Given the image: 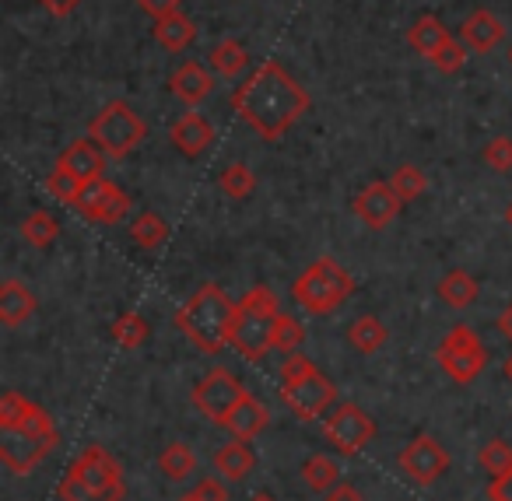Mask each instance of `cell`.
Returning <instances> with one entry per match:
<instances>
[{
  "label": "cell",
  "mask_w": 512,
  "mask_h": 501,
  "mask_svg": "<svg viewBox=\"0 0 512 501\" xmlns=\"http://www.w3.org/2000/svg\"><path fill=\"white\" fill-rule=\"evenodd\" d=\"M232 109L264 141H281L309 113V92L278 60H267L256 67L253 78L235 88Z\"/></svg>",
  "instance_id": "cell-1"
},
{
  "label": "cell",
  "mask_w": 512,
  "mask_h": 501,
  "mask_svg": "<svg viewBox=\"0 0 512 501\" xmlns=\"http://www.w3.org/2000/svg\"><path fill=\"white\" fill-rule=\"evenodd\" d=\"M235 305L239 302H232L218 284H204L176 312V326L197 351L218 354L228 344V337H232Z\"/></svg>",
  "instance_id": "cell-2"
},
{
  "label": "cell",
  "mask_w": 512,
  "mask_h": 501,
  "mask_svg": "<svg viewBox=\"0 0 512 501\" xmlns=\"http://www.w3.org/2000/svg\"><path fill=\"white\" fill-rule=\"evenodd\" d=\"M281 316L278 295H274L267 284H256L242 295V302L235 305V323H232V337L228 344L242 354L246 361H260L271 347L274 337V323Z\"/></svg>",
  "instance_id": "cell-3"
},
{
  "label": "cell",
  "mask_w": 512,
  "mask_h": 501,
  "mask_svg": "<svg viewBox=\"0 0 512 501\" xmlns=\"http://www.w3.org/2000/svg\"><path fill=\"white\" fill-rule=\"evenodd\" d=\"M351 295H355V277L330 256H323L309 270H302L292 284L295 305L313 312V316H327V312L341 309Z\"/></svg>",
  "instance_id": "cell-4"
},
{
  "label": "cell",
  "mask_w": 512,
  "mask_h": 501,
  "mask_svg": "<svg viewBox=\"0 0 512 501\" xmlns=\"http://www.w3.org/2000/svg\"><path fill=\"white\" fill-rule=\"evenodd\" d=\"M88 137H92L109 158H127L130 151L148 137V123L141 120V113H137L130 102L116 99L95 113V120L88 123Z\"/></svg>",
  "instance_id": "cell-5"
},
{
  "label": "cell",
  "mask_w": 512,
  "mask_h": 501,
  "mask_svg": "<svg viewBox=\"0 0 512 501\" xmlns=\"http://www.w3.org/2000/svg\"><path fill=\"white\" fill-rule=\"evenodd\" d=\"M435 361H439V368L449 379L467 386V382H474L477 375L484 372V365H488V347L481 344V337H477L470 326L460 323L442 337L439 351H435Z\"/></svg>",
  "instance_id": "cell-6"
},
{
  "label": "cell",
  "mask_w": 512,
  "mask_h": 501,
  "mask_svg": "<svg viewBox=\"0 0 512 501\" xmlns=\"http://www.w3.org/2000/svg\"><path fill=\"white\" fill-rule=\"evenodd\" d=\"M323 438L341 456H358L376 438V421L358 403H341V407H334L323 417Z\"/></svg>",
  "instance_id": "cell-7"
},
{
  "label": "cell",
  "mask_w": 512,
  "mask_h": 501,
  "mask_svg": "<svg viewBox=\"0 0 512 501\" xmlns=\"http://www.w3.org/2000/svg\"><path fill=\"white\" fill-rule=\"evenodd\" d=\"M246 396L242 382L228 368H211L204 379L193 386V407L214 424H225V417L235 410V403Z\"/></svg>",
  "instance_id": "cell-8"
},
{
  "label": "cell",
  "mask_w": 512,
  "mask_h": 501,
  "mask_svg": "<svg viewBox=\"0 0 512 501\" xmlns=\"http://www.w3.org/2000/svg\"><path fill=\"white\" fill-rule=\"evenodd\" d=\"M78 480H85L92 491L106 494L109 501H123L127 498V480H123V466L116 463L113 456H109L102 445H92V449H85L78 459L71 463V470Z\"/></svg>",
  "instance_id": "cell-9"
},
{
  "label": "cell",
  "mask_w": 512,
  "mask_h": 501,
  "mask_svg": "<svg viewBox=\"0 0 512 501\" xmlns=\"http://www.w3.org/2000/svg\"><path fill=\"white\" fill-rule=\"evenodd\" d=\"M74 211H78L81 218L95 221V225H120L130 214V193L102 176V179H95V183H85Z\"/></svg>",
  "instance_id": "cell-10"
},
{
  "label": "cell",
  "mask_w": 512,
  "mask_h": 501,
  "mask_svg": "<svg viewBox=\"0 0 512 501\" xmlns=\"http://www.w3.org/2000/svg\"><path fill=\"white\" fill-rule=\"evenodd\" d=\"M57 445L60 435H32V431L22 428H0V459L15 473H32Z\"/></svg>",
  "instance_id": "cell-11"
},
{
  "label": "cell",
  "mask_w": 512,
  "mask_h": 501,
  "mask_svg": "<svg viewBox=\"0 0 512 501\" xmlns=\"http://www.w3.org/2000/svg\"><path fill=\"white\" fill-rule=\"evenodd\" d=\"M400 470H404L418 487H428L449 470V452L442 449L439 438L418 435L414 442H407L404 452H400Z\"/></svg>",
  "instance_id": "cell-12"
},
{
  "label": "cell",
  "mask_w": 512,
  "mask_h": 501,
  "mask_svg": "<svg viewBox=\"0 0 512 501\" xmlns=\"http://www.w3.org/2000/svg\"><path fill=\"white\" fill-rule=\"evenodd\" d=\"M281 396H285V403L292 407L295 417H302V421H316V417H323V410L337 400V389H334V382L316 368V372L306 375V379L285 382V393Z\"/></svg>",
  "instance_id": "cell-13"
},
{
  "label": "cell",
  "mask_w": 512,
  "mask_h": 501,
  "mask_svg": "<svg viewBox=\"0 0 512 501\" xmlns=\"http://www.w3.org/2000/svg\"><path fill=\"white\" fill-rule=\"evenodd\" d=\"M400 207H404V200L397 197V190H393L390 183H369L355 197L351 211H355V218L362 221V225H369L379 232V228L393 225V218L400 214Z\"/></svg>",
  "instance_id": "cell-14"
},
{
  "label": "cell",
  "mask_w": 512,
  "mask_h": 501,
  "mask_svg": "<svg viewBox=\"0 0 512 501\" xmlns=\"http://www.w3.org/2000/svg\"><path fill=\"white\" fill-rule=\"evenodd\" d=\"M106 151L99 148V144L92 141V137H78L74 144H67L64 155L57 158L60 169L71 172L78 183H95V179H102V169H106Z\"/></svg>",
  "instance_id": "cell-15"
},
{
  "label": "cell",
  "mask_w": 512,
  "mask_h": 501,
  "mask_svg": "<svg viewBox=\"0 0 512 501\" xmlns=\"http://www.w3.org/2000/svg\"><path fill=\"white\" fill-rule=\"evenodd\" d=\"M169 88L179 102L200 106V102H207L214 92V71L204 64H197V60H186V64H179L176 74L169 78Z\"/></svg>",
  "instance_id": "cell-16"
},
{
  "label": "cell",
  "mask_w": 512,
  "mask_h": 501,
  "mask_svg": "<svg viewBox=\"0 0 512 501\" xmlns=\"http://www.w3.org/2000/svg\"><path fill=\"white\" fill-rule=\"evenodd\" d=\"M267 424H271V410L264 407V400H256V396L246 393L239 403H235V410L225 417V424H221V428H225L232 438L253 442L260 431H267Z\"/></svg>",
  "instance_id": "cell-17"
},
{
  "label": "cell",
  "mask_w": 512,
  "mask_h": 501,
  "mask_svg": "<svg viewBox=\"0 0 512 501\" xmlns=\"http://www.w3.org/2000/svg\"><path fill=\"white\" fill-rule=\"evenodd\" d=\"M505 36V25L491 15L488 8H477L474 15L463 18L460 25V43L467 46L470 53H491Z\"/></svg>",
  "instance_id": "cell-18"
},
{
  "label": "cell",
  "mask_w": 512,
  "mask_h": 501,
  "mask_svg": "<svg viewBox=\"0 0 512 501\" xmlns=\"http://www.w3.org/2000/svg\"><path fill=\"white\" fill-rule=\"evenodd\" d=\"M172 144L183 151L186 158L204 155L207 148L214 144V127L204 113H186L172 123Z\"/></svg>",
  "instance_id": "cell-19"
},
{
  "label": "cell",
  "mask_w": 512,
  "mask_h": 501,
  "mask_svg": "<svg viewBox=\"0 0 512 501\" xmlns=\"http://www.w3.org/2000/svg\"><path fill=\"white\" fill-rule=\"evenodd\" d=\"M36 305V295L22 281H4V288H0V323L15 330L36 312Z\"/></svg>",
  "instance_id": "cell-20"
},
{
  "label": "cell",
  "mask_w": 512,
  "mask_h": 501,
  "mask_svg": "<svg viewBox=\"0 0 512 501\" xmlns=\"http://www.w3.org/2000/svg\"><path fill=\"white\" fill-rule=\"evenodd\" d=\"M207 67L214 71V78L232 81L249 67V50L239 39H221V43H214L211 53H207Z\"/></svg>",
  "instance_id": "cell-21"
},
{
  "label": "cell",
  "mask_w": 512,
  "mask_h": 501,
  "mask_svg": "<svg viewBox=\"0 0 512 501\" xmlns=\"http://www.w3.org/2000/svg\"><path fill=\"white\" fill-rule=\"evenodd\" d=\"M193 36H197V25H193V18H186L183 11L155 22V43L169 53H183L186 46L193 43Z\"/></svg>",
  "instance_id": "cell-22"
},
{
  "label": "cell",
  "mask_w": 512,
  "mask_h": 501,
  "mask_svg": "<svg viewBox=\"0 0 512 501\" xmlns=\"http://www.w3.org/2000/svg\"><path fill=\"white\" fill-rule=\"evenodd\" d=\"M435 291H439V298L449 309H467V305L477 302V295H481V284H477V277L467 274V270H449V274H442Z\"/></svg>",
  "instance_id": "cell-23"
},
{
  "label": "cell",
  "mask_w": 512,
  "mask_h": 501,
  "mask_svg": "<svg viewBox=\"0 0 512 501\" xmlns=\"http://www.w3.org/2000/svg\"><path fill=\"white\" fill-rule=\"evenodd\" d=\"M446 39H449V29L442 25V18H435V15H421L418 22L407 29V46L428 60L435 57V50H439Z\"/></svg>",
  "instance_id": "cell-24"
},
{
  "label": "cell",
  "mask_w": 512,
  "mask_h": 501,
  "mask_svg": "<svg viewBox=\"0 0 512 501\" xmlns=\"http://www.w3.org/2000/svg\"><path fill=\"white\" fill-rule=\"evenodd\" d=\"M253 449H249L242 438H232V442H225L218 452H214V470L221 473L225 480H242L249 470H253Z\"/></svg>",
  "instance_id": "cell-25"
},
{
  "label": "cell",
  "mask_w": 512,
  "mask_h": 501,
  "mask_svg": "<svg viewBox=\"0 0 512 501\" xmlns=\"http://www.w3.org/2000/svg\"><path fill=\"white\" fill-rule=\"evenodd\" d=\"M109 337L123 347V351H137L144 340L151 337V323L141 316V312H120L109 326Z\"/></svg>",
  "instance_id": "cell-26"
},
{
  "label": "cell",
  "mask_w": 512,
  "mask_h": 501,
  "mask_svg": "<svg viewBox=\"0 0 512 501\" xmlns=\"http://www.w3.org/2000/svg\"><path fill=\"white\" fill-rule=\"evenodd\" d=\"M386 337H390V330H386L379 316H358L348 326V340L358 354H376L386 344Z\"/></svg>",
  "instance_id": "cell-27"
},
{
  "label": "cell",
  "mask_w": 512,
  "mask_h": 501,
  "mask_svg": "<svg viewBox=\"0 0 512 501\" xmlns=\"http://www.w3.org/2000/svg\"><path fill=\"white\" fill-rule=\"evenodd\" d=\"M130 239H134L141 249H158V246H165V239H169V221H165L158 211L137 214L134 225H130Z\"/></svg>",
  "instance_id": "cell-28"
},
{
  "label": "cell",
  "mask_w": 512,
  "mask_h": 501,
  "mask_svg": "<svg viewBox=\"0 0 512 501\" xmlns=\"http://www.w3.org/2000/svg\"><path fill=\"white\" fill-rule=\"evenodd\" d=\"M22 235L29 246L50 249L53 242L60 239V221L53 218L50 211H32V214H25V221H22Z\"/></svg>",
  "instance_id": "cell-29"
},
{
  "label": "cell",
  "mask_w": 512,
  "mask_h": 501,
  "mask_svg": "<svg viewBox=\"0 0 512 501\" xmlns=\"http://www.w3.org/2000/svg\"><path fill=\"white\" fill-rule=\"evenodd\" d=\"M193 466H197V456H193V449L183 442H169L162 449V456H158V470L169 480H186L193 473Z\"/></svg>",
  "instance_id": "cell-30"
},
{
  "label": "cell",
  "mask_w": 512,
  "mask_h": 501,
  "mask_svg": "<svg viewBox=\"0 0 512 501\" xmlns=\"http://www.w3.org/2000/svg\"><path fill=\"white\" fill-rule=\"evenodd\" d=\"M337 463L330 456H309L306 463H302V484L309 487V491H323L327 494L330 487L337 484Z\"/></svg>",
  "instance_id": "cell-31"
},
{
  "label": "cell",
  "mask_w": 512,
  "mask_h": 501,
  "mask_svg": "<svg viewBox=\"0 0 512 501\" xmlns=\"http://www.w3.org/2000/svg\"><path fill=\"white\" fill-rule=\"evenodd\" d=\"M218 186H221V193H225V197L246 200L249 193L256 190V176H253V169H249V165L232 162V165H225V172L218 176Z\"/></svg>",
  "instance_id": "cell-32"
},
{
  "label": "cell",
  "mask_w": 512,
  "mask_h": 501,
  "mask_svg": "<svg viewBox=\"0 0 512 501\" xmlns=\"http://www.w3.org/2000/svg\"><path fill=\"white\" fill-rule=\"evenodd\" d=\"M390 186H393V190H397V197L404 200V204H414V200L425 197L428 179H425V172H421L418 165H400V169L393 172Z\"/></svg>",
  "instance_id": "cell-33"
},
{
  "label": "cell",
  "mask_w": 512,
  "mask_h": 501,
  "mask_svg": "<svg viewBox=\"0 0 512 501\" xmlns=\"http://www.w3.org/2000/svg\"><path fill=\"white\" fill-rule=\"evenodd\" d=\"M302 340H306V330H302V323L295 316H288V312H281L278 323H274V337H271V347L281 354H295L302 347Z\"/></svg>",
  "instance_id": "cell-34"
},
{
  "label": "cell",
  "mask_w": 512,
  "mask_h": 501,
  "mask_svg": "<svg viewBox=\"0 0 512 501\" xmlns=\"http://www.w3.org/2000/svg\"><path fill=\"white\" fill-rule=\"evenodd\" d=\"M81 190H85V183H78V179L71 176V172L67 169H53L50 176H46V193H50V197H57L60 204H78V197H81Z\"/></svg>",
  "instance_id": "cell-35"
},
{
  "label": "cell",
  "mask_w": 512,
  "mask_h": 501,
  "mask_svg": "<svg viewBox=\"0 0 512 501\" xmlns=\"http://www.w3.org/2000/svg\"><path fill=\"white\" fill-rule=\"evenodd\" d=\"M481 158H484V165H488L491 172H498V176H509V172H512V137H505V134L491 137V141L484 144Z\"/></svg>",
  "instance_id": "cell-36"
},
{
  "label": "cell",
  "mask_w": 512,
  "mask_h": 501,
  "mask_svg": "<svg viewBox=\"0 0 512 501\" xmlns=\"http://www.w3.org/2000/svg\"><path fill=\"white\" fill-rule=\"evenodd\" d=\"M36 407L39 403L25 400L22 393H4V400H0V428H18L22 421H29V414Z\"/></svg>",
  "instance_id": "cell-37"
},
{
  "label": "cell",
  "mask_w": 512,
  "mask_h": 501,
  "mask_svg": "<svg viewBox=\"0 0 512 501\" xmlns=\"http://www.w3.org/2000/svg\"><path fill=\"white\" fill-rule=\"evenodd\" d=\"M467 46L460 43V39H453L449 36L446 43L439 46V50H435V57H432V64L439 67L442 74H460L463 67H467Z\"/></svg>",
  "instance_id": "cell-38"
},
{
  "label": "cell",
  "mask_w": 512,
  "mask_h": 501,
  "mask_svg": "<svg viewBox=\"0 0 512 501\" xmlns=\"http://www.w3.org/2000/svg\"><path fill=\"white\" fill-rule=\"evenodd\" d=\"M481 466L491 473V477H502V473L512 470V445L502 442V438H491L481 449Z\"/></svg>",
  "instance_id": "cell-39"
},
{
  "label": "cell",
  "mask_w": 512,
  "mask_h": 501,
  "mask_svg": "<svg viewBox=\"0 0 512 501\" xmlns=\"http://www.w3.org/2000/svg\"><path fill=\"white\" fill-rule=\"evenodd\" d=\"M60 498L64 501H109L106 494L92 491V487H88L85 480L74 477V473H67V477L60 480Z\"/></svg>",
  "instance_id": "cell-40"
},
{
  "label": "cell",
  "mask_w": 512,
  "mask_h": 501,
  "mask_svg": "<svg viewBox=\"0 0 512 501\" xmlns=\"http://www.w3.org/2000/svg\"><path fill=\"white\" fill-rule=\"evenodd\" d=\"M316 372V365L309 361V354H288L285 361H281V386L285 382H299V379H306V375H313Z\"/></svg>",
  "instance_id": "cell-41"
},
{
  "label": "cell",
  "mask_w": 512,
  "mask_h": 501,
  "mask_svg": "<svg viewBox=\"0 0 512 501\" xmlns=\"http://www.w3.org/2000/svg\"><path fill=\"white\" fill-rule=\"evenodd\" d=\"M137 8L144 11L148 18H169V15H176L179 8H183V0H137Z\"/></svg>",
  "instance_id": "cell-42"
},
{
  "label": "cell",
  "mask_w": 512,
  "mask_h": 501,
  "mask_svg": "<svg viewBox=\"0 0 512 501\" xmlns=\"http://www.w3.org/2000/svg\"><path fill=\"white\" fill-rule=\"evenodd\" d=\"M190 498H197V501H228V491H225V484H221V480L207 477V480H200V484L193 487Z\"/></svg>",
  "instance_id": "cell-43"
},
{
  "label": "cell",
  "mask_w": 512,
  "mask_h": 501,
  "mask_svg": "<svg viewBox=\"0 0 512 501\" xmlns=\"http://www.w3.org/2000/svg\"><path fill=\"white\" fill-rule=\"evenodd\" d=\"M488 498H491V501H512V470H509V473H502V477L491 480Z\"/></svg>",
  "instance_id": "cell-44"
},
{
  "label": "cell",
  "mask_w": 512,
  "mask_h": 501,
  "mask_svg": "<svg viewBox=\"0 0 512 501\" xmlns=\"http://www.w3.org/2000/svg\"><path fill=\"white\" fill-rule=\"evenodd\" d=\"M323 501H362V494H358V487H351V484H344V480H337L334 487L327 491V498Z\"/></svg>",
  "instance_id": "cell-45"
},
{
  "label": "cell",
  "mask_w": 512,
  "mask_h": 501,
  "mask_svg": "<svg viewBox=\"0 0 512 501\" xmlns=\"http://www.w3.org/2000/svg\"><path fill=\"white\" fill-rule=\"evenodd\" d=\"M39 4H43V8L50 11V15H57V18H67V15H71L74 8H78L81 0H39Z\"/></svg>",
  "instance_id": "cell-46"
},
{
  "label": "cell",
  "mask_w": 512,
  "mask_h": 501,
  "mask_svg": "<svg viewBox=\"0 0 512 501\" xmlns=\"http://www.w3.org/2000/svg\"><path fill=\"white\" fill-rule=\"evenodd\" d=\"M498 333H502L505 340H512V302L502 309V316H498Z\"/></svg>",
  "instance_id": "cell-47"
},
{
  "label": "cell",
  "mask_w": 512,
  "mask_h": 501,
  "mask_svg": "<svg viewBox=\"0 0 512 501\" xmlns=\"http://www.w3.org/2000/svg\"><path fill=\"white\" fill-rule=\"evenodd\" d=\"M249 501H274V494H267V491H256V494H253V498H249Z\"/></svg>",
  "instance_id": "cell-48"
},
{
  "label": "cell",
  "mask_w": 512,
  "mask_h": 501,
  "mask_svg": "<svg viewBox=\"0 0 512 501\" xmlns=\"http://www.w3.org/2000/svg\"><path fill=\"white\" fill-rule=\"evenodd\" d=\"M502 372H505V379H509V382H512V354H509V358H505V365H502Z\"/></svg>",
  "instance_id": "cell-49"
},
{
  "label": "cell",
  "mask_w": 512,
  "mask_h": 501,
  "mask_svg": "<svg viewBox=\"0 0 512 501\" xmlns=\"http://www.w3.org/2000/svg\"><path fill=\"white\" fill-rule=\"evenodd\" d=\"M505 225H512V204L505 207Z\"/></svg>",
  "instance_id": "cell-50"
},
{
  "label": "cell",
  "mask_w": 512,
  "mask_h": 501,
  "mask_svg": "<svg viewBox=\"0 0 512 501\" xmlns=\"http://www.w3.org/2000/svg\"><path fill=\"white\" fill-rule=\"evenodd\" d=\"M179 501H197V498H190V494H186V498H179Z\"/></svg>",
  "instance_id": "cell-51"
},
{
  "label": "cell",
  "mask_w": 512,
  "mask_h": 501,
  "mask_svg": "<svg viewBox=\"0 0 512 501\" xmlns=\"http://www.w3.org/2000/svg\"><path fill=\"white\" fill-rule=\"evenodd\" d=\"M509 60H512V50H509Z\"/></svg>",
  "instance_id": "cell-52"
}]
</instances>
